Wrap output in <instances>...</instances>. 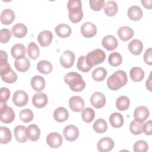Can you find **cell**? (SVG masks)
Listing matches in <instances>:
<instances>
[{"label":"cell","instance_id":"obj_1","mask_svg":"<svg viewBox=\"0 0 152 152\" xmlns=\"http://www.w3.org/2000/svg\"><path fill=\"white\" fill-rule=\"evenodd\" d=\"M64 80L65 83L69 86L70 89L73 91H81L86 87V83L83 79L82 76L75 72H68L64 76Z\"/></svg>","mask_w":152,"mask_h":152},{"label":"cell","instance_id":"obj_2","mask_svg":"<svg viewBox=\"0 0 152 152\" xmlns=\"http://www.w3.org/2000/svg\"><path fill=\"white\" fill-rule=\"evenodd\" d=\"M127 81L126 72L122 70H118L109 77L107 80V86L109 89L115 91L124 86Z\"/></svg>","mask_w":152,"mask_h":152},{"label":"cell","instance_id":"obj_3","mask_svg":"<svg viewBox=\"0 0 152 152\" xmlns=\"http://www.w3.org/2000/svg\"><path fill=\"white\" fill-rule=\"evenodd\" d=\"M106 59V53L100 49H94L86 56V61L91 67L102 63Z\"/></svg>","mask_w":152,"mask_h":152},{"label":"cell","instance_id":"obj_4","mask_svg":"<svg viewBox=\"0 0 152 152\" xmlns=\"http://www.w3.org/2000/svg\"><path fill=\"white\" fill-rule=\"evenodd\" d=\"M15 118V113L13 109L7 106L6 103H1L0 119L5 124L12 122Z\"/></svg>","mask_w":152,"mask_h":152},{"label":"cell","instance_id":"obj_5","mask_svg":"<svg viewBox=\"0 0 152 152\" xmlns=\"http://www.w3.org/2000/svg\"><path fill=\"white\" fill-rule=\"evenodd\" d=\"M28 100L27 93L23 90H17L13 94L12 102L15 105L22 107L27 104Z\"/></svg>","mask_w":152,"mask_h":152},{"label":"cell","instance_id":"obj_6","mask_svg":"<svg viewBox=\"0 0 152 152\" xmlns=\"http://www.w3.org/2000/svg\"><path fill=\"white\" fill-rule=\"evenodd\" d=\"M75 59V54L70 50H65L60 57V63L65 68H69L73 66Z\"/></svg>","mask_w":152,"mask_h":152},{"label":"cell","instance_id":"obj_7","mask_svg":"<svg viewBox=\"0 0 152 152\" xmlns=\"http://www.w3.org/2000/svg\"><path fill=\"white\" fill-rule=\"evenodd\" d=\"M63 134L67 141H74L78 137L79 130L76 126L74 125H69L64 128Z\"/></svg>","mask_w":152,"mask_h":152},{"label":"cell","instance_id":"obj_8","mask_svg":"<svg viewBox=\"0 0 152 152\" xmlns=\"http://www.w3.org/2000/svg\"><path fill=\"white\" fill-rule=\"evenodd\" d=\"M63 139L61 134L53 132L48 134L46 137V142L48 145L53 148L59 147L62 144Z\"/></svg>","mask_w":152,"mask_h":152},{"label":"cell","instance_id":"obj_9","mask_svg":"<svg viewBox=\"0 0 152 152\" xmlns=\"http://www.w3.org/2000/svg\"><path fill=\"white\" fill-rule=\"evenodd\" d=\"M114 142L109 137H103L101 138L97 144V150L100 152H107L111 151L114 147Z\"/></svg>","mask_w":152,"mask_h":152},{"label":"cell","instance_id":"obj_10","mask_svg":"<svg viewBox=\"0 0 152 152\" xmlns=\"http://www.w3.org/2000/svg\"><path fill=\"white\" fill-rule=\"evenodd\" d=\"M106 97L105 96L99 91L94 92L92 94L90 97V102L91 105L97 109L103 107L106 103Z\"/></svg>","mask_w":152,"mask_h":152},{"label":"cell","instance_id":"obj_11","mask_svg":"<svg viewBox=\"0 0 152 152\" xmlns=\"http://www.w3.org/2000/svg\"><path fill=\"white\" fill-rule=\"evenodd\" d=\"M81 33L85 37H92L97 33V27L93 23L86 22L81 27Z\"/></svg>","mask_w":152,"mask_h":152},{"label":"cell","instance_id":"obj_12","mask_svg":"<svg viewBox=\"0 0 152 152\" xmlns=\"http://www.w3.org/2000/svg\"><path fill=\"white\" fill-rule=\"evenodd\" d=\"M12 69L8 62V56L5 51L0 50V74L1 76L8 74Z\"/></svg>","mask_w":152,"mask_h":152},{"label":"cell","instance_id":"obj_13","mask_svg":"<svg viewBox=\"0 0 152 152\" xmlns=\"http://www.w3.org/2000/svg\"><path fill=\"white\" fill-rule=\"evenodd\" d=\"M69 106L72 111L80 112L84 107V102L83 98L80 96H72L69 100Z\"/></svg>","mask_w":152,"mask_h":152},{"label":"cell","instance_id":"obj_14","mask_svg":"<svg viewBox=\"0 0 152 152\" xmlns=\"http://www.w3.org/2000/svg\"><path fill=\"white\" fill-rule=\"evenodd\" d=\"M149 114L150 112L147 107L144 106H140L135 108L134 112V117L135 120L142 123L147 119Z\"/></svg>","mask_w":152,"mask_h":152},{"label":"cell","instance_id":"obj_15","mask_svg":"<svg viewBox=\"0 0 152 152\" xmlns=\"http://www.w3.org/2000/svg\"><path fill=\"white\" fill-rule=\"evenodd\" d=\"M52 39L53 34L49 30H43L37 36V41L40 45L43 47L49 46L51 43Z\"/></svg>","mask_w":152,"mask_h":152},{"label":"cell","instance_id":"obj_16","mask_svg":"<svg viewBox=\"0 0 152 152\" xmlns=\"http://www.w3.org/2000/svg\"><path fill=\"white\" fill-rule=\"evenodd\" d=\"M48 102L47 95L43 93H36L32 98L33 104L37 108H42L45 107Z\"/></svg>","mask_w":152,"mask_h":152},{"label":"cell","instance_id":"obj_17","mask_svg":"<svg viewBox=\"0 0 152 152\" xmlns=\"http://www.w3.org/2000/svg\"><path fill=\"white\" fill-rule=\"evenodd\" d=\"M102 46L107 50L115 49L118 45L116 38L112 35H107L102 39Z\"/></svg>","mask_w":152,"mask_h":152},{"label":"cell","instance_id":"obj_18","mask_svg":"<svg viewBox=\"0 0 152 152\" xmlns=\"http://www.w3.org/2000/svg\"><path fill=\"white\" fill-rule=\"evenodd\" d=\"M26 133L28 140L31 141H36L40 137V130L36 125L31 124L26 128Z\"/></svg>","mask_w":152,"mask_h":152},{"label":"cell","instance_id":"obj_19","mask_svg":"<svg viewBox=\"0 0 152 152\" xmlns=\"http://www.w3.org/2000/svg\"><path fill=\"white\" fill-rule=\"evenodd\" d=\"M127 14L130 20L133 21H138L142 18L143 12L140 7L133 5L128 8Z\"/></svg>","mask_w":152,"mask_h":152},{"label":"cell","instance_id":"obj_20","mask_svg":"<svg viewBox=\"0 0 152 152\" xmlns=\"http://www.w3.org/2000/svg\"><path fill=\"white\" fill-rule=\"evenodd\" d=\"M46 82L45 78L40 75H35L31 80V86L34 90L40 92L45 87Z\"/></svg>","mask_w":152,"mask_h":152},{"label":"cell","instance_id":"obj_21","mask_svg":"<svg viewBox=\"0 0 152 152\" xmlns=\"http://www.w3.org/2000/svg\"><path fill=\"white\" fill-rule=\"evenodd\" d=\"M14 136L16 140L21 143L27 141V137L26 133V128L23 125H18L15 126L14 130Z\"/></svg>","mask_w":152,"mask_h":152},{"label":"cell","instance_id":"obj_22","mask_svg":"<svg viewBox=\"0 0 152 152\" xmlns=\"http://www.w3.org/2000/svg\"><path fill=\"white\" fill-rule=\"evenodd\" d=\"M15 20V13L11 9H5L1 14V21L3 24L9 25Z\"/></svg>","mask_w":152,"mask_h":152},{"label":"cell","instance_id":"obj_23","mask_svg":"<svg viewBox=\"0 0 152 152\" xmlns=\"http://www.w3.org/2000/svg\"><path fill=\"white\" fill-rule=\"evenodd\" d=\"M14 66L16 69L19 72H26L29 69L30 62L28 59L24 56L20 59H16L14 62Z\"/></svg>","mask_w":152,"mask_h":152},{"label":"cell","instance_id":"obj_24","mask_svg":"<svg viewBox=\"0 0 152 152\" xmlns=\"http://www.w3.org/2000/svg\"><path fill=\"white\" fill-rule=\"evenodd\" d=\"M55 31L59 37L65 38L71 35V28L70 26L66 24H60L55 27Z\"/></svg>","mask_w":152,"mask_h":152},{"label":"cell","instance_id":"obj_25","mask_svg":"<svg viewBox=\"0 0 152 152\" xmlns=\"http://www.w3.org/2000/svg\"><path fill=\"white\" fill-rule=\"evenodd\" d=\"M128 49L129 52L135 55H140L143 49V44L138 39H134L128 44Z\"/></svg>","mask_w":152,"mask_h":152},{"label":"cell","instance_id":"obj_26","mask_svg":"<svg viewBox=\"0 0 152 152\" xmlns=\"http://www.w3.org/2000/svg\"><path fill=\"white\" fill-rule=\"evenodd\" d=\"M69 113L68 110L64 107H59L53 112V118L58 122H63L68 119Z\"/></svg>","mask_w":152,"mask_h":152},{"label":"cell","instance_id":"obj_27","mask_svg":"<svg viewBox=\"0 0 152 152\" xmlns=\"http://www.w3.org/2000/svg\"><path fill=\"white\" fill-rule=\"evenodd\" d=\"M27 33V28L23 23H17L12 27V33L13 36L17 38L24 37Z\"/></svg>","mask_w":152,"mask_h":152},{"label":"cell","instance_id":"obj_28","mask_svg":"<svg viewBox=\"0 0 152 152\" xmlns=\"http://www.w3.org/2000/svg\"><path fill=\"white\" fill-rule=\"evenodd\" d=\"M11 53L14 58L20 59L23 58L26 56V48L23 44H15L12 47Z\"/></svg>","mask_w":152,"mask_h":152},{"label":"cell","instance_id":"obj_29","mask_svg":"<svg viewBox=\"0 0 152 152\" xmlns=\"http://www.w3.org/2000/svg\"><path fill=\"white\" fill-rule=\"evenodd\" d=\"M118 35L121 40L127 41L134 36V31L129 27L122 26L118 29Z\"/></svg>","mask_w":152,"mask_h":152},{"label":"cell","instance_id":"obj_30","mask_svg":"<svg viewBox=\"0 0 152 152\" xmlns=\"http://www.w3.org/2000/svg\"><path fill=\"white\" fill-rule=\"evenodd\" d=\"M124 118L121 113L114 112L109 117V122L111 126L115 128L121 127L124 124Z\"/></svg>","mask_w":152,"mask_h":152},{"label":"cell","instance_id":"obj_31","mask_svg":"<svg viewBox=\"0 0 152 152\" xmlns=\"http://www.w3.org/2000/svg\"><path fill=\"white\" fill-rule=\"evenodd\" d=\"M104 12L107 16H114L118 12V5L115 1H109L104 3Z\"/></svg>","mask_w":152,"mask_h":152},{"label":"cell","instance_id":"obj_32","mask_svg":"<svg viewBox=\"0 0 152 152\" xmlns=\"http://www.w3.org/2000/svg\"><path fill=\"white\" fill-rule=\"evenodd\" d=\"M131 79L134 82H139L144 78V72L140 67H133L129 71Z\"/></svg>","mask_w":152,"mask_h":152},{"label":"cell","instance_id":"obj_33","mask_svg":"<svg viewBox=\"0 0 152 152\" xmlns=\"http://www.w3.org/2000/svg\"><path fill=\"white\" fill-rule=\"evenodd\" d=\"M37 69L40 73L44 74H50L52 71V65L51 63L48 61L42 60L40 61L37 64Z\"/></svg>","mask_w":152,"mask_h":152},{"label":"cell","instance_id":"obj_34","mask_svg":"<svg viewBox=\"0 0 152 152\" xmlns=\"http://www.w3.org/2000/svg\"><path fill=\"white\" fill-rule=\"evenodd\" d=\"M130 104V100L129 98L125 96H121L119 97L116 100V107L121 111L127 110Z\"/></svg>","mask_w":152,"mask_h":152},{"label":"cell","instance_id":"obj_35","mask_svg":"<svg viewBox=\"0 0 152 152\" xmlns=\"http://www.w3.org/2000/svg\"><path fill=\"white\" fill-rule=\"evenodd\" d=\"M12 138L11 132L7 127L1 126L0 128V142L1 144L8 143Z\"/></svg>","mask_w":152,"mask_h":152},{"label":"cell","instance_id":"obj_36","mask_svg":"<svg viewBox=\"0 0 152 152\" xmlns=\"http://www.w3.org/2000/svg\"><path fill=\"white\" fill-rule=\"evenodd\" d=\"M93 128L97 133H104L107 131V122L103 119H98L93 124Z\"/></svg>","mask_w":152,"mask_h":152},{"label":"cell","instance_id":"obj_37","mask_svg":"<svg viewBox=\"0 0 152 152\" xmlns=\"http://www.w3.org/2000/svg\"><path fill=\"white\" fill-rule=\"evenodd\" d=\"M27 52L28 57L31 59H36L40 54V50L34 42H30L27 46Z\"/></svg>","mask_w":152,"mask_h":152},{"label":"cell","instance_id":"obj_38","mask_svg":"<svg viewBox=\"0 0 152 152\" xmlns=\"http://www.w3.org/2000/svg\"><path fill=\"white\" fill-rule=\"evenodd\" d=\"M91 75L96 81H102L107 76V71L103 67H98L93 70Z\"/></svg>","mask_w":152,"mask_h":152},{"label":"cell","instance_id":"obj_39","mask_svg":"<svg viewBox=\"0 0 152 152\" xmlns=\"http://www.w3.org/2000/svg\"><path fill=\"white\" fill-rule=\"evenodd\" d=\"M67 8L69 13H75L82 11V4L80 0H69L67 3Z\"/></svg>","mask_w":152,"mask_h":152},{"label":"cell","instance_id":"obj_40","mask_svg":"<svg viewBox=\"0 0 152 152\" xmlns=\"http://www.w3.org/2000/svg\"><path fill=\"white\" fill-rule=\"evenodd\" d=\"M81 117L83 120L86 122L89 123L93 121L95 117V112L91 107H86L82 110Z\"/></svg>","mask_w":152,"mask_h":152},{"label":"cell","instance_id":"obj_41","mask_svg":"<svg viewBox=\"0 0 152 152\" xmlns=\"http://www.w3.org/2000/svg\"><path fill=\"white\" fill-rule=\"evenodd\" d=\"M108 62L109 64L113 66L120 65L122 62V58L121 54L117 52L111 53L108 57Z\"/></svg>","mask_w":152,"mask_h":152},{"label":"cell","instance_id":"obj_42","mask_svg":"<svg viewBox=\"0 0 152 152\" xmlns=\"http://www.w3.org/2000/svg\"><path fill=\"white\" fill-rule=\"evenodd\" d=\"M129 131L134 135H140L142 132V124L136 120L131 121L129 125Z\"/></svg>","mask_w":152,"mask_h":152},{"label":"cell","instance_id":"obj_43","mask_svg":"<svg viewBox=\"0 0 152 152\" xmlns=\"http://www.w3.org/2000/svg\"><path fill=\"white\" fill-rule=\"evenodd\" d=\"M33 113L29 109H23L20 112V118L24 122H30L33 120Z\"/></svg>","mask_w":152,"mask_h":152},{"label":"cell","instance_id":"obj_44","mask_svg":"<svg viewBox=\"0 0 152 152\" xmlns=\"http://www.w3.org/2000/svg\"><path fill=\"white\" fill-rule=\"evenodd\" d=\"M77 68L84 72H88L92 67L88 66L86 61V56H81L79 57L78 61H77Z\"/></svg>","mask_w":152,"mask_h":152},{"label":"cell","instance_id":"obj_45","mask_svg":"<svg viewBox=\"0 0 152 152\" xmlns=\"http://www.w3.org/2000/svg\"><path fill=\"white\" fill-rule=\"evenodd\" d=\"M148 149V145L144 140H138L134 145L133 150L135 152H145Z\"/></svg>","mask_w":152,"mask_h":152},{"label":"cell","instance_id":"obj_46","mask_svg":"<svg viewBox=\"0 0 152 152\" xmlns=\"http://www.w3.org/2000/svg\"><path fill=\"white\" fill-rule=\"evenodd\" d=\"M1 77L4 81L10 84L15 83L17 80V75L12 69H11L8 74L1 76Z\"/></svg>","mask_w":152,"mask_h":152},{"label":"cell","instance_id":"obj_47","mask_svg":"<svg viewBox=\"0 0 152 152\" xmlns=\"http://www.w3.org/2000/svg\"><path fill=\"white\" fill-rule=\"evenodd\" d=\"M11 33L10 30L7 28H2L0 30V41L2 43L8 42L11 37Z\"/></svg>","mask_w":152,"mask_h":152},{"label":"cell","instance_id":"obj_48","mask_svg":"<svg viewBox=\"0 0 152 152\" xmlns=\"http://www.w3.org/2000/svg\"><path fill=\"white\" fill-rule=\"evenodd\" d=\"M89 4L91 10L98 11L104 7V1L103 0H90Z\"/></svg>","mask_w":152,"mask_h":152},{"label":"cell","instance_id":"obj_49","mask_svg":"<svg viewBox=\"0 0 152 152\" xmlns=\"http://www.w3.org/2000/svg\"><path fill=\"white\" fill-rule=\"evenodd\" d=\"M83 17V11H81L75 13H69L68 14V17L69 20L73 23H77L80 22Z\"/></svg>","mask_w":152,"mask_h":152},{"label":"cell","instance_id":"obj_50","mask_svg":"<svg viewBox=\"0 0 152 152\" xmlns=\"http://www.w3.org/2000/svg\"><path fill=\"white\" fill-rule=\"evenodd\" d=\"M10 97V91L7 87L1 88V103H6Z\"/></svg>","mask_w":152,"mask_h":152},{"label":"cell","instance_id":"obj_51","mask_svg":"<svg viewBox=\"0 0 152 152\" xmlns=\"http://www.w3.org/2000/svg\"><path fill=\"white\" fill-rule=\"evenodd\" d=\"M151 126H152L151 120H149L145 122L144 124H142V132H144V134L146 135H151L152 134Z\"/></svg>","mask_w":152,"mask_h":152},{"label":"cell","instance_id":"obj_52","mask_svg":"<svg viewBox=\"0 0 152 152\" xmlns=\"http://www.w3.org/2000/svg\"><path fill=\"white\" fill-rule=\"evenodd\" d=\"M143 58H144V62L147 64H148L149 65H151V64H152V57H151V48L147 49L145 50V52L144 53Z\"/></svg>","mask_w":152,"mask_h":152},{"label":"cell","instance_id":"obj_53","mask_svg":"<svg viewBox=\"0 0 152 152\" xmlns=\"http://www.w3.org/2000/svg\"><path fill=\"white\" fill-rule=\"evenodd\" d=\"M141 3L143 5V6L148 9H151V3L152 1L151 0H142Z\"/></svg>","mask_w":152,"mask_h":152},{"label":"cell","instance_id":"obj_54","mask_svg":"<svg viewBox=\"0 0 152 152\" xmlns=\"http://www.w3.org/2000/svg\"><path fill=\"white\" fill-rule=\"evenodd\" d=\"M145 86H146V88L150 91H151V74L150 75V77L146 81V83H145Z\"/></svg>","mask_w":152,"mask_h":152}]
</instances>
